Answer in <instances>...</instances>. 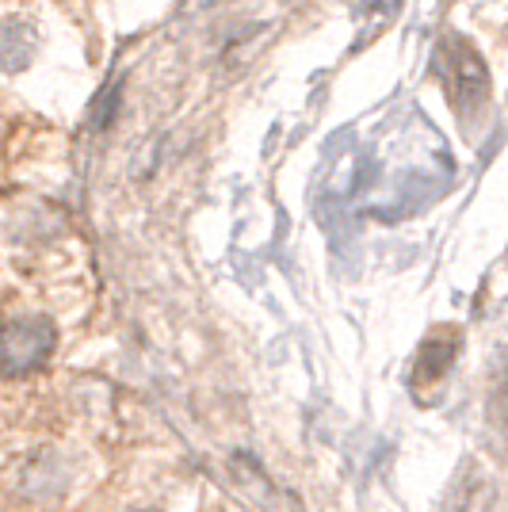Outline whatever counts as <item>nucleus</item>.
<instances>
[{
    "instance_id": "nucleus-1",
    "label": "nucleus",
    "mask_w": 508,
    "mask_h": 512,
    "mask_svg": "<svg viewBox=\"0 0 508 512\" xmlns=\"http://www.w3.org/2000/svg\"><path fill=\"white\" fill-rule=\"evenodd\" d=\"M58 344V329L50 318H16L0 329V375L20 379L39 371Z\"/></svg>"
},
{
    "instance_id": "nucleus-6",
    "label": "nucleus",
    "mask_w": 508,
    "mask_h": 512,
    "mask_svg": "<svg viewBox=\"0 0 508 512\" xmlns=\"http://www.w3.org/2000/svg\"><path fill=\"white\" fill-rule=\"evenodd\" d=\"M142 512H153V509H142Z\"/></svg>"
},
{
    "instance_id": "nucleus-2",
    "label": "nucleus",
    "mask_w": 508,
    "mask_h": 512,
    "mask_svg": "<svg viewBox=\"0 0 508 512\" xmlns=\"http://www.w3.org/2000/svg\"><path fill=\"white\" fill-rule=\"evenodd\" d=\"M20 493L27 501H58L65 493V470L62 463L50 455V451H39L31 455L20 467Z\"/></svg>"
},
{
    "instance_id": "nucleus-4",
    "label": "nucleus",
    "mask_w": 508,
    "mask_h": 512,
    "mask_svg": "<svg viewBox=\"0 0 508 512\" xmlns=\"http://www.w3.org/2000/svg\"><path fill=\"white\" fill-rule=\"evenodd\" d=\"M451 360H455V341H428L417 356V383L440 379Z\"/></svg>"
},
{
    "instance_id": "nucleus-3",
    "label": "nucleus",
    "mask_w": 508,
    "mask_h": 512,
    "mask_svg": "<svg viewBox=\"0 0 508 512\" xmlns=\"http://www.w3.org/2000/svg\"><path fill=\"white\" fill-rule=\"evenodd\" d=\"M35 46H39V39H35V31L27 27V23L12 20L0 27V65L4 69H23V65L35 58Z\"/></svg>"
},
{
    "instance_id": "nucleus-5",
    "label": "nucleus",
    "mask_w": 508,
    "mask_h": 512,
    "mask_svg": "<svg viewBox=\"0 0 508 512\" xmlns=\"http://www.w3.org/2000/svg\"><path fill=\"white\" fill-rule=\"evenodd\" d=\"M115 104H119V88L107 85V88H104V96H100V100H96V107H92V127L104 130V127H107V119H111V111H115Z\"/></svg>"
}]
</instances>
